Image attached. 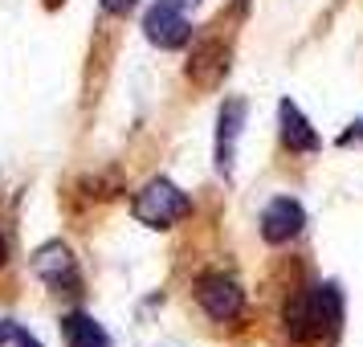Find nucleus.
<instances>
[{"label":"nucleus","instance_id":"f8f14e48","mask_svg":"<svg viewBox=\"0 0 363 347\" xmlns=\"http://www.w3.org/2000/svg\"><path fill=\"white\" fill-rule=\"evenodd\" d=\"M339 143H343V148H351V143H363V123H355L351 131H343V135H339Z\"/></svg>","mask_w":363,"mask_h":347},{"label":"nucleus","instance_id":"0eeeda50","mask_svg":"<svg viewBox=\"0 0 363 347\" xmlns=\"http://www.w3.org/2000/svg\"><path fill=\"white\" fill-rule=\"evenodd\" d=\"M245 131V102L229 99L220 106V119H216V172L220 176H233V160H237V139Z\"/></svg>","mask_w":363,"mask_h":347},{"label":"nucleus","instance_id":"9b49d317","mask_svg":"<svg viewBox=\"0 0 363 347\" xmlns=\"http://www.w3.org/2000/svg\"><path fill=\"white\" fill-rule=\"evenodd\" d=\"M17 335H21V327H17V323H9V319L0 323V343H17Z\"/></svg>","mask_w":363,"mask_h":347},{"label":"nucleus","instance_id":"ddd939ff","mask_svg":"<svg viewBox=\"0 0 363 347\" xmlns=\"http://www.w3.org/2000/svg\"><path fill=\"white\" fill-rule=\"evenodd\" d=\"M17 347H41V343H37L33 335H29V331L21 327V335H17Z\"/></svg>","mask_w":363,"mask_h":347},{"label":"nucleus","instance_id":"2eb2a0df","mask_svg":"<svg viewBox=\"0 0 363 347\" xmlns=\"http://www.w3.org/2000/svg\"><path fill=\"white\" fill-rule=\"evenodd\" d=\"M167 4H180V9H192V4H200V0H167Z\"/></svg>","mask_w":363,"mask_h":347},{"label":"nucleus","instance_id":"7ed1b4c3","mask_svg":"<svg viewBox=\"0 0 363 347\" xmlns=\"http://www.w3.org/2000/svg\"><path fill=\"white\" fill-rule=\"evenodd\" d=\"M196 302L213 323H233V319H241V311H245V290L229 274H216L213 270V274H204L196 282Z\"/></svg>","mask_w":363,"mask_h":347},{"label":"nucleus","instance_id":"9d476101","mask_svg":"<svg viewBox=\"0 0 363 347\" xmlns=\"http://www.w3.org/2000/svg\"><path fill=\"white\" fill-rule=\"evenodd\" d=\"M135 4H139V0H102V9H106L111 17H127V13H135Z\"/></svg>","mask_w":363,"mask_h":347},{"label":"nucleus","instance_id":"20e7f679","mask_svg":"<svg viewBox=\"0 0 363 347\" xmlns=\"http://www.w3.org/2000/svg\"><path fill=\"white\" fill-rule=\"evenodd\" d=\"M33 274L45 282L50 290H57V294H78V290H82V270L74 262L69 246H62V241H50V246L37 249Z\"/></svg>","mask_w":363,"mask_h":347},{"label":"nucleus","instance_id":"423d86ee","mask_svg":"<svg viewBox=\"0 0 363 347\" xmlns=\"http://www.w3.org/2000/svg\"><path fill=\"white\" fill-rule=\"evenodd\" d=\"M306 229V209L294 197H274L262 209V237L269 246H286Z\"/></svg>","mask_w":363,"mask_h":347},{"label":"nucleus","instance_id":"f257e3e1","mask_svg":"<svg viewBox=\"0 0 363 347\" xmlns=\"http://www.w3.org/2000/svg\"><path fill=\"white\" fill-rule=\"evenodd\" d=\"M343 327V294L335 282H318L286 307V331L294 343H318Z\"/></svg>","mask_w":363,"mask_h":347},{"label":"nucleus","instance_id":"1a4fd4ad","mask_svg":"<svg viewBox=\"0 0 363 347\" xmlns=\"http://www.w3.org/2000/svg\"><path fill=\"white\" fill-rule=\"evenodd\" d=\"M62 335L66 347H111V335L102 331V323L86 311H69L62 314Z\"/></svg>","mask_w":363,"mask_h":347},{"label":"nucleus","instance_id":"6e6552de","mask_svg":"<svg viewBox=\"0 0 363 347\" xmlns=\"http://www.w3.org/2000/svg\"><path fill=\"white\" fill-rule=\"evenodd\" d=\"M278 123H281V143L290 151H302V155H311V151L323 148V139H318V131H314L311 123H306V115L298 111L290 99H281L278 106Z\"/></svg>","mask_w":363,"mask_h":347},{"label":"nucleus","instance_id":"f03ea898","mask_svg":"<svg viewBox=\"0 0 363 347\" xmlns=\"http://www.w3.org/2000/svg\"><path fill=\"white\" fill-rule=\"evenodd\" d=\"M131 213L139 225H147V229H172L176 221L192 213V200L188 192H180L172 180H151L139 197H135Z\"/></svg>","mask_w":363,"mask_h":347},{"label":"nucleus","instance_id":"39448f33","mask_svg":"<svg viewBox=\"0 0 363 347\" xmlns=\"http://www.w3.org/2000/svg\"><path fill=\"white\" fill-rule=\"evenodd\" d=\"M143 33H147V41L160 45V50H180V45H188V37H192V25H188L180 4L155 0L147 9V17H143Z\"/></svg>","mask_w":363,"mask_h":347},{"label":"nucleus","instance_id":"4468645a","mask_svg":"<svg viewBox=\"0 0 363 347\" xmlns=\"http://www.w3.org/2000/svg\"><path fill=\"white\" fill-rule=\"evenodd\" d=\"M9 262V241H4V237H0V265Z\"/></svg>","mask_w":363,"mask_h":347}]
</instances>
